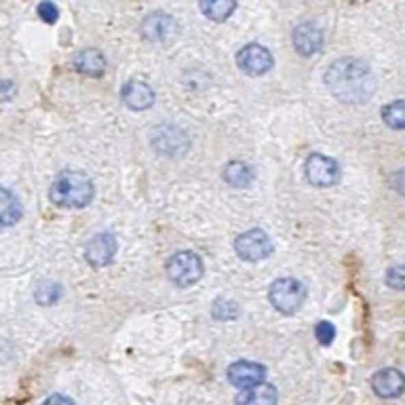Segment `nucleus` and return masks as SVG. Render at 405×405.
<instances>
[{
    "label": "nucleus",
    "mask_w": 405,
    "mask_h": 405,
    "mask_svg": "<svg viewBox=\"0 0 405 405\" xmlns=\"http://www.w3.org/2000/svg\"><path fill=\"white\" fill-rule=\"evenodd\" d=\"M325 85L344 104H363L374 93V76L361 60L342 57L327 68Z\"/></svg>",
    "instance_id": "obj_1"
},
{
    "label": "nucleus",
    "mask_w": 405,
    "mask_h": 405,
    "mask_svg": "<svg viewBox=\"0 0 405 405\" xmlns=\"http://www.w3.org/2000/svg\"><path fill=\"white\" fill-rule=\"evenodd\" d=\"M95 196V186L91 177L83 171H64L55 177V182L51 184L49 198L55 202L57 207L66 209H81L87 207Z\"/></svg>",
    "instance_id": "obj_2"
},
{
    "label": "nucleus",
    "mask_w": 405,
    "mask_h": 405,
    "mask_svg": "<svg viewBox=\"0 0 405 405\" xmlns=\"http://www.w3.org/2000/svg\"><path fill=\"white\" fill-rule=\"evenodd\" d=\"M268 300L278 313L293 315L306 300V287L296 278H276L268 289Z\"/></svg>",
    "instance_id": "obj_3"
},
{
    "label": "nucleus",
    "mask_w": 405,
    "mask_h": 405,
    "mask_svg": "<svg viewBox=\"0 0 405 405\" xmlns=\"http://www.w3.org/2000/svg\"><path fill=\"white\" fill-rule=\"evenodd\" d=\"M202 270H205V266H202V260L194 251H180L171 256L167 262V276L177 287L194 285L202 276Z\"/></svg>",
    "instance_id": "obj_4"
},
{
    "label": "nucleus",
    "mask_w": 405,
    "mask_h": 405,
    "mask_svg": "<svg viewBox=\"0 0 405 405\" xmlns=\"http://www.w3.org/2000/svg\"><path fill=\"white\" fill-rule=\"evenodd\" d=\"M235 251H237V256L245 262H260L272 253V243H270V237L264 231L253 228V231H247V233L237 237Z\"/></svg>",
    "instance_id": "obj_5"
},
{
    "label": "nucleus",
    "mask_w": 405,
    "mask_h": 405,
    "mask_svg": "<svg viewBox=\"0 0 405 405\" xmlns=\"http://www.w3.org/2000/svg\"><path fill=\"white\" fill-rule=\"evenodd\" d=\"M306 180L317 188H329L340 180V167L334 159L325 155H311L304 165Z\"/></svg>",
    "instance_id": "obj_6"
},
{
    "label": "nucleus",
    "mask_w": 405,
    "mask_h": 405,
    "mask_svg": "<svg viewBox=\"0 0 405 405\" xmlns=\"http://www.w3.org/2000/svg\"><path fill=\"white\" fill-rule=\"evenodd\" d=\"M237 64L249 76H262L272 68V55L262 44H245L237 53Z\"/></svg>",
    "instance_id": "obj_7"
},
{
    "label": "nucleus",
    "mask_w": 405,
    "mask_h": 405,
    "mask_svg": "<svg viewBox=\"0 0 405 405\" xmlns=\"http://www.w3.org/2000/svg\"><path fill=\"white\" fill-rule=\"evenodd\" d=\"M116 249H118V243H116L114 235H110V233H99V235H95V237L85 245V260H87L93 268L108 266V264L114 260Z\"/></svg>",
    "instance_id": "obj_8"
},
{
    "label": "nucleus",
    "mask_w": 405,
    "mask_h": 405,
    "mask_svg": "<svg viewBox=\"0 0 405 405\" xmlns=\"http://www.w3.org/2000/svg\"><path fill=\"white\" fill-rule=\"evenodd\" d=\"M266 378V367L260 363L251 361H237L228 367V382L237 389H253L264 382Z\"/></svg>",
    "instance_id": "obj_9"
},
{
    "label": "nucleus",
    "mask_w": 405,
    "mask_h": 405,
    "mask_svg": "<svg viewBox=\"0 0 405 405\" xmlns=\"http://www.w3.org/2000/svg\"><path fill=\"white\" fill-rule=\"evenodd\" d=\"M371 389L378 397L395 399L405 391V376L395 367H384L371 376Z\"/></svg>",
    "instance_id": "obj_10"
},
{
    "label": "nucleus",
    "mask_w": 405,
    "mask_h": 405,
    "mask_svg": "<svg viewBox=\"0 0 405 405\" xmlns=\"http://www.w3.org/2000/svg\"><path fill=\"white\" fill-rule=\"evenodd\" d=\"M177 32V23L173 17L165 15V13H150L144 21H142V34L146 40L152 42H163L173 38Z\"/></svg>",
    "instance_id": "obj_11"
},
{
    "label": "nucleus",
    "mask_w": 405,
    "mask_h": 405,
    "mask_svg": "<svg viewBox=\"0 0 405 405\" xmlns=\"http://www.w3.org/2000/svg\"><path fill=\"white\" fill-rule=\"evenodd\" d=\"M120 95H122L125 106L131 110H146L155 104V91L144 81H129L122 87Z\"/></svg>",
    "instance_id": "obj_12"
},
{
    "label": "nucleus",
    "mask_w": 405,
    "mask_h": 405,
    "mask_svg": "<svg viewBox=\"0 0 405 405\" xmlns=\"http://www.w3.org/2000/svg\"><path fill=\"white\" fill-rule=\"evenodd\" d=\"M293 47L300 55H313L323 47V34L315 23H300L293 30Z\"/></svg>",
    "instance_id": "obj_13"
},
{
    "label": "nucleus",
    "mask_w": 405,
    "mask_h": 405,
    "mask_svg": "<svg viewBox=\"0 0 405 405\" xmlns=\"http://www.w3.org/2000/svg\"><path fill=\"white\" fill-rule=\"evenodd\" d=\"M74 66L81 74L101 76V74H104V70H106V57L101 55V51H97V49H83V51L76 53Z\"/></svg>",
    "instance_id": "obj_14"
},
{
    "label": "nucleus",
    "mask_w": 405,
    "mask_h": 405,
    "mask_svg": "<svg viewBox=\"0 0 405 405\" xmlns=\"http://www.w3.org/2000/svg\"><path fill=\"white\" fill-rule=\"evenodd\" d=\"M278 395L270 384H258L237 395V405H276Z\"/></svg>",
    "instance_id": "obj_15"
},
{
    "label": "nucleus",
    "mask_w": 405,
    "mask_h": 405,
    "mask_svg": "<svg viewBox=\"0 0 405 405\" xmlns=\"http://www.w3.org/2000/svg\"><path fill=\"white\" fill-rule=\"evenodd\" d=\"M21 218V202L19 198L0 186V228H9L13 224H17Z\"/></svg>",
    "instance_id": "obj_16"
},
{
    "label": "nucleus",
    "mask_w": 405,
    "mask_h": 405,
    "mask_svg": "<svg viewBox=\"0 0 405 405\" xmlns=\"http://www.w3.org/2000/svg\"><path fill=\"white\" fill-rule=\"evenodd\" d=\"M224 180L231 184V186H237V188H245L253 182V169L241 161L237 163H228L226 169H224Z\"/></svg>",
    "instance_id": "obj_17"
},
{
    "label": "nucleus",
    "mask_w": 405,
    "mask_h": 405,
    "mask_svg": "<svg viewBox=\"0 0 405 405\" xmlns=\"http://www.w3.org/2000/svg\"><path fill=\"white\" fill-rule=\"evenodd\" d=\"M235 9H237V3H233V0H205V3H200V11L211 21L228 19Z\"/></svg>",
    "instance_id": "obj_18"
},
{
    "label": "nucleus",
    "mask_w": 405,
    "mask_h": 405,
    "mask_svg": "<svg viewBox=\"0 0 405 405\" xmlns=\"http://www.w3.org/2000/svg\"><path fill=\"white\" fill-rule=\"evenodd\" d=\"M382 118L391 129H405V99H397L382 108Z\"/></svg>",
    "instance_id": "obj_19"
},
{
    "label": "nucleus",
    "mask_w": 405,
    "mask_h": 405,
    "mask_svg": "<svg viewBox=\"0 0 405 405\" xmlns=\"http://www.w3.org/2000/svg\"><path fill=\"white\" fill-rule=\"evenodd\" d=\"M34 298L38 300V304H42V306H49V304H55L62 298V287L57 283H42V285H38Z\"/></svg>",
    "instance_id": "obj_20"
},
{
    "label": "nucleus",
    "mask_w": 405,
    "mask_h": 405,
    "mask_svg": "<svg viewBox=\"0 0 405 405\" xmlns=\"http://www.w3.org/2000/svg\"><path fill=\"white\" fill-rule=\"evenodd\" d=\"M211 315L220 321H231L239 315V309L235 306V302H228V300H218L213 304V311Z\"/></svg>",
    "instance_id": "obj_21"
},
{
    "label": "nucleus",
    "mask_w": 405,
    "mask_h": 405,
    "mask_svg": "<svg viewBox=\"0 0 405 405\" xmlns=\"http://www.w3.org/2000/svg\"><path fill=\"white\" fill-rule=\"evenodd\" d=\"M315 334H317L321 344H332V340L336 338V327H334V323H329V321H321L315 327Z\"/></svg>",
    "instance_id": "obj_22"
},
{
    "label": "nucleus",
    "mask_w": 405,
    "mask_h": 405,
    "mask_svg": "<svg viewBox=\"0 0 405 405\" xmlns=\"http://www.w3.org/2000/svg\"><path fill=\"white\" fill-rule=\"evenodd\" d=\"M387 283L393 289H405V266H393L387 272Z\"/></svg>",
    "instance_id": "obj_23"
},
{
    "label": "nucleus",
    "mask_w": 405,
    "mask_h": 405,
    "mask_svg": "<svg viewBox=\"0 0 405 405\" xmlns=\"http://www.w3.org/2000/svg\"><path fill=\"white\" fill-rule=\"evenodd\" d=\"M38 17H42V21H47V23H53L60 17V9L53 3H40L38 5Z\"/></svg>",
    "instance_id": "obj_24"
},
{
    "label": "nucleus",
    "mask_w": 405,
    "mask_h": 405,
    "mask_svg": "<svg viewBox=\"0 0 405 405\" xmlns=\"http://www.w3.org/2000/svg\"><path fill=\"white\" fill-rule=\"evenodd\" d=\"M391 184H393V188H395L397 192L405 194V169H403V171H399V173H393V175H391Z\"/></svg>",
    "instance_id": "obj_25"
},
{
    "label": "nucleus",
    "mask_w": 405,
    "mask_h": 405,
    "mask_svg": "<svg viewBox=\"0 0 405 405\" xmlns=\"http://www.w3.org/2000/svg\"><path fill=\"white\" fill-rule=\"evenodd\" d=\"M42 405H74V401L64 395H51Z\"/></svg>",
    "instance_id": "obj_26"
}]
</instances>
